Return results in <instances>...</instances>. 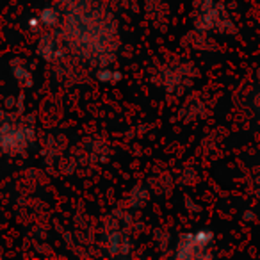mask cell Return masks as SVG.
Masks as SVG:
<instances>
[{
  "label": "cell",
  "instance_id": "7a4b0ae2",
  "mask_svg": "<svg viewBox=\"0 0 260 260\" xmlns=\"http://www.w3.org/2000/svg\"><path fill=\"white\" fill-rule=\"evenodd\" d=\"M212 242V232L210 230H198L192 234H185L180 237L177 244L178 258H202L207 256V248Z\"/></svg>",
  "mask_w": 260,
  "mask_h": 260
},
{
  "label": "cell",
  "instance_id": "5b68a950",
  "mask_svg": "<svg viewBox=\"0 0 260 260\" xmlns=\"http://www.w3.org/2000/svg\"><path fill=\"white\" fill-rule=\"evenodd\" d=\"M13 72H15V77H16V80H18L20 84H23V86H30L32 79H30V72L25 68V66H23V64H15Z\"/></svg>",
  "mask_w": 260,
  "mask_h": 260
},
{
  "label": "cell",
  "instance_id": "3957f363",
  "mask_svg": "<svg viewBox=\"0 0 260 260\" xmlns=\"http://www.w3.org/2000/svg\"><path fill=\"white\" fill-rule=\"evenodd\" d=\"M38 52H40L41 57H45L47 61H52V59L57 57V43H55L50 36H45L43 40L40 41Z\"/></svg>",
  "mask_w": 260,
  "mask_h": 260
},
{
  "label": "cell",
  "instance_id": "8992f818",
  "mask_svg": "<svg viewBox=\"0 0 260 260\" xmlns=\"http://www.w3.org/2000/svg\"><path fill=\"white\" fill-rule=\"evenodd\" d=\"M96 77H98V80H102V82H114V80L119 79V73L111 68H104L96 73Z\"/></svg>",
  "mask_w": 260,
  "mask_h": 260
},
{
  "label": "cell",
  "instance_id": "6da1fadb",
  "mask_svg": "<svg viewBox=\"0 0 260 260\" xmlns=\"http://www.w3.org/2000/svg\"><path fill=\"white\" fill-rule=\"evenodd\" d=\"M32 138L34 134L29 126L11 121L0 123V150L2 152L16 155V153L29 148Z\"/></svg>",
  "mask_w": 260,
  "mask_h": 260
},
{
  "label": "cell",
  "instance_id": "277c9868",
  "mask_svg": "<svg viewBox=\"0 0 260 260\" xmlns=\"http://www.w3.org/2000/svg\"><path fill=\"white\" fill-rule=\"evenodd\" d=\"M57 18H59V13L55 11V8H45L40 15V22L47 27L55 25V23H57Z\"/></svg>",
  "mask_w": 260,
  "mask_h": 260
}]
</instances>
